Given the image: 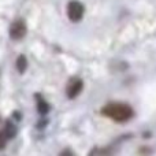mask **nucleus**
Instances as JSON below:
<instances>
[{
	"instance_id": "1a4fd4ad",
	"label": "nucleus",
	"mask_w": 156,
	"mask_h": 156,
	"mask_svg": "<svg viewBox=\"0 0 156 156\" xmlns=\"http://www.w3.org/2000/svg\"><path fill=\"white\" fill-rule=\"evenodd\" d=\"M60 156H74L73 154H71L69 149H66V151H63V152H60Z\"/></svg>"
},
{
	"instance_id": "f03ea898",
	"label": "nucleus",
	"mask_w": 156,
	"mask_h": 156,
	"mask_svg": "<svg viewBox=\"0 0 156 156\" xmlns=\"http://www.w3.org/2000/svg\"><path fill=\"white\" fill-rule=\"evenodd\" d=\"M85 12V7L78 0H71L67 4V16L71 22H80Z\"/></svg>"
},
{
	"instance_id": "7ed1b4c3",
	"label": "nucleus",
	"mask_w": 156,
	"mask_h": 156,
	"mask_svg": "<svg viewBox=\"0 0 156 156\" xmlns=\"http://www.w3.org/2000/svg\"><path fill=\"white\" fill-rule=\"evenodd\" d=\"M26 32H27V27L23 19H16L10 26V37L15 41L22 40L26 36Z\"/></svg>"
},
{
	"instance_id": "20e7f679",
	"label": "nucleus",
	"mask_w": 156,
	"mask_h": 156,
	"mask_svg": "<svg viewBox=\"0 0 156 156\" xmlns=\"http://www.w3.org/2000/svg\"><path fill=\"white\" fill-rule=\"evenodd\" d=\"M83 89V82L81 78H71L67 83V88H66V93H67L69 99H76L78 94L82 92Z\"/></svg>"
},
{
	"instance_id": "39448f33",
	"label": "nucleus",
	"mask_w": 156,
	"mask_h": 156,
	"mask_svg": "<svg viewBox=\"0 0 156 156\" xmlns=\"http://www.w3.org/2000/svg\"><path fill=\"white\" fill-rule=\"evenodd\" d=\"M89 156H114V149L111 147L108 148H96L90 152Z\"/></svg>"
},
{
	"instance_id": "423d86ee",
	"label": "nucleus",
	"mask_w": 156,
	"mask_h": 156,
	"mask_svg": "<svg viewBox=\"0 0 156 156\" xmlns=\"http://www.w3.org/2000/svg\"><path fill=\"white\" fill-rule=\"evenodd\" d=\"M37 110L40 114H47L49 110V105L47 104V101L43 97H38V100H37Z\"/></svg>"
},
{
	"instance_id": "6e6552de",
	"label": "nucleus",
	"mask_w": 156,
	"mask_h": 156,
	"mask_svg": "<svg viewBox=\"0 0 156 156\" xmlns=\"http://www.w3.org/2000/svg\"><path fill=\"white\" fill-rule=\"evenodd\" d=\"M10 140L8 138V136L5 134L4 130H0V149H3L5 147V144H7V141Z\"/></svg>"
},
{
	"instance_id": "f257e3e1",
	"label": "nucleus",
	"mask_w": 156,
	"mask_h": 156,
	"mask_svg": "<svg viewBox=\"0 0 156 156\" xmlns=\"http://www.w3.org/2000/svg\"><path fill=\"white\" fill-rule=\"evenodd\" d=\"M101 114L118 123H125L133 118L134 111L126 103H108L101 108Z\"/></svg>"
},
{
	"instance_id": "0eeeda50",
	"label": "nucleus",
	"mask_w": 156,
	"mask_h": 156,
	"mask_svg": "<svg viewBox=\"0 0 156 156\" xmlns=\"http://www.w3.org/2000/svg\"><path fill=\"white\" fill-rule=\"evenodd\" d=\"M26 67H27V60L23 55H21V56L18 58V60H16V69H18L19 73H23V71L26 70Z\"/></svg>"
}]
</instances>
